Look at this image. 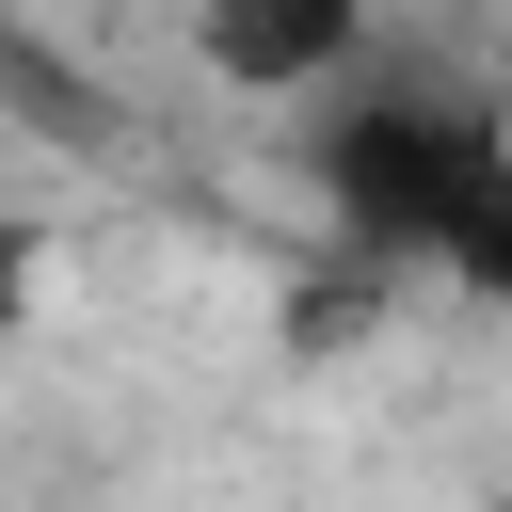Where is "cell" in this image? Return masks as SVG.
Segmentation results:
<instances>
[{"label":"cell","instance_id":"6da1fadb","mask_svg":"<svg viewBox=\"0 0 512 512\" xmlns=\"http://www.w3.org/2000/svg\"><path fill=\"white\" fill-rule=\"evenodd\" d=\"M304 176H320V208H336L352 256H384V272H448V288L512 304V112L368 64V80L304 128Z\"/></svg>","mask_w":512,"mask_h":512},{"label":"cell","instance_id":"7a4b0ae2","mask_svg":"<svg viewBox=\"0 0 512 512\" xmlns=\"http://www.w3.org/2000/svg\"><path fill=\"white\" fill-rule=\"evenodd\" d=\"M192 48H208L224 96H304V112H336V96L384 64V32H368L352 0H224Z\"/></svg>","mask_w":512,"mask_h":512},{"label":"cell","instance_id":"3957f363","mask_svg":"<svg viewBox=\"0 0 512 512\" xmlns=\"http://www.w3.org/2000/svg\"><path fill=\"white\" fill-rule=\"evenodd\" d=\"M32 304H48V224H32V208H0V352L32 336Z\"/></svg>","mask_w":512,"mask_h":512}]
</instances>
